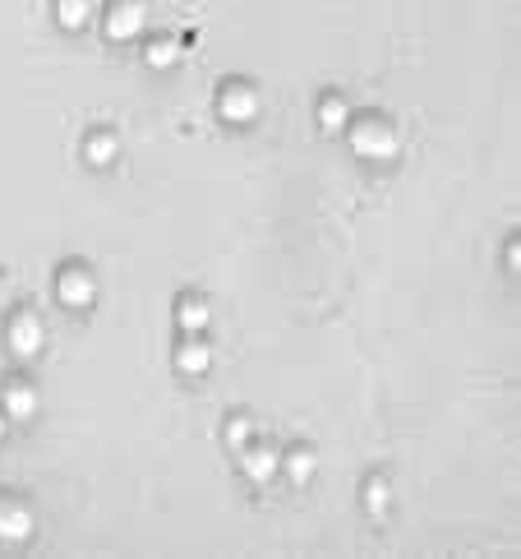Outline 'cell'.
Returning a JSON list of instances; mask_svg holds the SVG:
<instances>
[{
    "instance_id": "6da1fadb",
    "label": "cell",
    "mask_w": 521,
    "mask_h": 559,
    "mask_svg": "<svg viewBox=\"0 0 521 559\" xmlns=\"http://www.w3.org/2000/svg\"><path fill=\"white\" fill-rule=\"evenodd\" d=\"M351 149H355V158H364V162H393L397 149H402V139H397V129H393L388 120H360V125L351 129Z\"/></svg>"
},
{
    "instance_id": "7a4b0ae2",
    "label": "cell",
    "mask_w": 521,
    "mask_h": 559,
    "mask_svg": "<svg viewBox=\"0 0 521 559\" xmlns=\"http://www.w3.org/2000/svg\"><path fill=\"white\" fill-rule=\"evenodd\" d=\"M56 296H60V305H69V310H84V305H93V296H97L93 273H88V268H79V264L60 268V277H56Z\"/></svg>"
},
{
    "instance_id": "3957f363",
    "label": "cell",
    "mask_w": 521,
    "mask_h": 559,
    "mask_svg": "<svg viewBox=\"0 0 521 559\" xmlns=\"http://www.w3.org/2000/svg\"><path fill=\"white\" fill-rule=\"evenodd\" d=\"M143 19H148L143 0H116V5L107 10V37L111 42H129V37L143 33Z\"/></svg>"
},
{
    "instance_id": "277c9868",
    "label": "cell",
    "mask_w": 521,
    "mask_h": 559,
    "mask_svg": "<svg viewBox=\"0 0 521 559\" xmlns=\"http://www.w3.org/2000/svg\"><path fill=\"white\" fill-rule=\"evenodd\" d=\"M217 111H221V120L245 125V120H254V116H259V93H254V88H245V84H231V88H221Z\"/></svg>"
},
{
    "instance_id": "5b68a950",
    "label": "cell",
    "mask_w": 521,
    "mask_h": 559,
    "mask_svg": "<svg viewBox=\"0 0 521 559\" xmlns=\"http://www.w3.org/2000/svg\"><path fill=\"white\" fill-rule=\"evenodd\" d=\"M42 342H46V328H42L37 315H15V319H10V352H15V357H24V361L37 357Z\"/></svg>"
},
{
    "instance_id": "8992f818",
    "label": "cell",
    "mask_w": 521,
    "mask_h": 559,
    "mask_svg": "<svg viewBox=\"0 0 521 559\" xmlns=\"http://www.w3.org/2000/svg\"><path fill=\"white\" fill-rule=\"evenodd\" d=\"M33 536V513L19 500H0V541H28Z\"/></svg>"
},
{
    "instance_id": "52a82bcc",
    "label": "cell",
    "mask_w": 521,
    "mask_h": 559,
    "mask_svg": "<svg viewBox=\"0 0 521 559\" xmlns=\"http://www.w3.org/2000/svg\"><path fill=\"white\" fill-rule=\"evenodd\" d=\"M5 416H10V421H33V416H37V393H33V384L15 379V384L5 388Z\"/></svg>"
},
{
    "instance_id": "ba28073f",
    "label": "cell",
    "mask_w": 521,
    "mask_h": 559,
    "mask_svg": "<svg viewBox=\"0 0 521 559\" xmlns=\"http://www.w3.org/2000/svg\"><path fill=\"white\" fill-rule=\"evenodd\" d=\"M281 467V453L272 444H259V449H245V476L250 481H268L272 471Z\"/></svg>"
},
{
    "instance_id": "9c48e42d",
    "label": "cell",
    "mask_w": 521,
    "mask_h": 559,
    "mask_svg": "<svg viewBox=\"0 0 521 559\" xmlns=\"http://www.w3.org/2000/svg\"><path fill=\"white\" fill-rule=\"evenodd\" d=\"M208 366H212V347H208V342H199V337H194V342H185L180 352H176V370H180V375H203Z\"/></svg>"
},
{
    "instance_id": "30bf717a",
    "label": "cell",
    "mask_w": 521,
    "mask_h": 559,
    "mask_svg": "<svg viewBox=\"0 0 521 559\" xmlns=\"http://www.w3.org/2000/svg\"><path fill=\"white\" fill-rule=\"evenodd\" d=\"M176 319H180V328H189V333H203V328L212 324V310H208V301L189 296V301H180V305H176Z\"/></svg>"
},
{
    "instance_id": "8fae6325",
    "label": "cell",
    "mask_w": 521,
    "mask_h": 559,
    "mask_svg": "<svg viewBox=\"0 0 521 559\" xmlns=\"http://www.w3.org/2000/svg\"><path fill=\"white\" fill-rule=\"evenodd\" d=\"M116 153H120V144H116V134H107V129H102V134H93L88 144H84V158H88L93 167H111V162H116Z\"/></svg>"
},
{
    "instance_id": "7c38bea8",
    "label": "cell",
    "mask_w": 521,
    "mask_h": 559,
    "mask_svg": "<svg viewBox=\"0 0 521 559\" xmlns=\"http://www.w3.org/2000/svg\"><path fill=\"white\" fill-rule=\"evenodd\" d=\"M281 467H286V476H291L295 485H305V481L314 476V453H310V449H291V453L281 458Z\"/></svg>"
},
{
    "instance_id": "4fadbf2b",
    "label": "cell",
    "mask_w": 521,
    "mask_h": 559,
    "mask_svg": "<svg viewBox=\"0 0 521 559\" xmlns=\"http://www.w3.org/2000/svg\"><path fill=\"white\" fill-rule=\"evenodd\" d=\"M148 65L153 69H171L176 60H180V42H171V37H158V42H148Z\"/></svg>"
},
{
    "instance_id": "5bb4252c",
    "label": "cell",
    "mask_w": 521,
    "mask_h": 559,
    "mask_svg": "<svg viewBox=\"0 0 521 559\" xmlns=\"http://www.w3.org/2000/svg\"><path fill=\"white\" fill-rule=\"evenodd\" d=\"M319 125H323V129H346V125H351V107H346L342 98H323V102H319Z\"/></svg>"
},
{
    "instance_id": "9a60e30c",
    "label": "cell",
    "mask_w": 521,
    "mask_h": 559,
    "mask_svg": "<svg viewBox=\"0 0 521 559\" xmlns=\"http://www.w3.org/2000/svg\"><path fill=\"white\" fill-rule=\"evenodd\" d=\"M56 19H60V28H84L88 24V0H56Z\"/></svg>"
},
{
    "instance_id": "2e32d148",
    "label": "cell",
    "mask_w": 521,
    "mask_h": 559,
    "mask_svg": "<svg viewBox=\"0 0 521 559\" xmlns=\"http://www.w3.org/2000/svg\"><path fill=\"white\" fill-rule=\"evenodd\" d=\"M364 504L374 509V513H383L388 509V481H369L364 485Z\"/></svg>"
},
{
    "instance_id": "e0dca14e",
    "label": "cell",
    "mask_w": 521,
    "mask_h": 559,
    "mask_svg": "<svg viewBox=\"0 0 521 559\" xmlns=\"http://www.w3.org/2000/svg\"><path fill=\"white\" fill-rule=\"evenodd\" d=\"M227 440H231V449H245L250 444V421H245V416H236V421L227 426Z\"/></svg>"
},
{
    "instance_id": "ac0fdd59",
    "label": "cell",
    "mask_w": 521,
    "mask_h": 559,
    "mask_svg": "<svg viewBox=\"0 0 521 559\" xmlns=\"http://www.w3.org/2000/svg\"><path fill=\"white\" fill-rule=\"evenodd\" d=\"M0 435H5V411H0Z\"/></svg>"
}]
</instances>
